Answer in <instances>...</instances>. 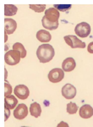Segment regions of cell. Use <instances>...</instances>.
<instances>
[{
	"label": "cell",
	"mask_w": 93,
	"mask_h": 127,
	"mask_svg": "<svg viewBox=\"0 0 93 127\" xmlns=\"http://www.w3.org/2000/svg\"><path fill=\"white\" fill-rule=\"evenodd\" d=\"M57 10H59V11H67V10H69L70 8H71V5L70 4H55L54 7Z\"/></svg>",
	"instance_id": "obj_21"
},
{
	"label": "cell",
	"mask_w": 93,
	"mask_h": 127,
	"mask_svg": "<svg viewBox=\"0 0 93 127\" xmlns=\"http://www.w3.org/2000/svg\"><path fill=\"white\" fill-rule=\"evenodd\" d=\"M4 31L8 35L13 34L14 32V31L17 28V23L16 21L13 19H9V18H7V19L4 20Z\"/></svg>",
	"instance_id": "obj_11"
},
{
	"label": "cell",
	"mask_w": 93,
	"mask_h": 127,
	"mask_svg": "<svg viewBox=\"0 0 93 127\" xmlns=\"http://www.w3.org/2000/svg\"><path fill=\"white\" fill-rule=\"evenodd\" d=\"M21 127H28V126H21Z\"/></svg>",
	"instance_id": "obj_27"
},
{
	"label": "cell",
	"mask_w": 93,
	"mask_h": 127,
	"mask_svg": "<svg viewBox=\"0 0 93 127\" xmlns=\"http://www.w3.org/2000/svg\"><path fill=\"white\" fill-rule=\"evenodd\" d=\"M45 16H46V18L49 21L55 23V22L59 21L60 14H59V10H57L55 8H49L45 12Z\"/></svg>",
	"instance_id": "obj_9"
},
{
	"label": "cell",
	"mask_w": 93,
	"mask_h": 127,
	"mask_svg": "<svg viewBox=\"0 0 93 127\" xmlns=\"http://www.w3.org/2000/svg\"><path fill=\"white\" fill-rule=\"evenodd\" d=\"M74 32L78 36L81 38L87 37L91 33V26L86 22L79 23L74 28Z\"/></svg>",
	"instance_id": "obj_4"
},
{
	"label": "cell",
	"mask_w": 93,
	"mask_h": 127,
	"mask_svg": "<svg viewBox=\"0 0 93 127\" xmlns=\"http://www.w3.org/2000/svg\"><path fill=\"white\" fill-rule=\"evenodd\" d=\"M30 114H31V116L35 118H38L39 116L42 114V108H41V105L38 103L35 102V103H32L31 104L30 107Z\"/></svg>",
	"instance_id": "obj_15"
},
{
	"label": "cell",
	"mask_w": 93,
	"mask_h": 127,
	"mask_svg": "<svg viewBox=\"0 0 93 127\" xmlns=\"http://www.w3.org/2000/svg\"><path fill=\"white\" fill-rule=\"evenodd\" d=\"M28 114V108L26 104L20 103L17 105V107L14 110V116L19 120H24Z\"/></svg>",
	"instance_id": "obj_7"
},
{
	"label": "cell",
	"mask_w": 93,
	"mask_h": 127,
	"mask_svg": "<svg viewBox=\"0 0 93 127\" xmlns=\"http://www.w3.org/2000/svg\"><path fill=\"white\" fill-rule=\"evenodd\" d=\"M21 59V54L20 52L16 50L8 51L4 55L5 63L9 65H15L20 63Z\"/></svg>",
	"instance_id": "obj_2"
},
{
	"label": "cell",
	"mask_w": 93,
	"mask_h": 127,
	"mask_svg": "<svg viewBox=\"0 0 93 127\" xmlns=\"http://www.w3.org/2000/svg\"><path fill=\"white\" fill-rule=\"evenodd\" d=\"M66 110H67V113L69 114H74L77 112L78 110V107L74 103H72L70 102L67 104V108H66Z\"/></svg>",
	"instance_id": "obj_19"
},
{
	"label": "cell",
	"mask_w": 93,
	"mask_h": 127,
	"mask_svg": "<svg viewBox=\"0 0 93 127\" xmlns=\"http://www.w3.org/2000/svg\"><path fill=\"white\" fill-rule=\"evenodd\" d=\"M14 95L20 100H26L30 95L29 88L25 85H18L16 86L14 90Z\"/></svg>",
	"instance_id": "obj_6"
},
{
	"label": "cell",
	"mask_w": 93,
	"mask_h": 127,
	"mask_svg": "<svg viewBox=\"0 0 93 127\" xmlns=\"http://www.w3.org/2000/svg\"><path fill=\"white\" fill-rule=\"evenodd\" d=\"M30 9H31L32 10H34L36 13H41V12H43L46 9V5L42 4V5H33L31 4L30 5Z\"/></svg>",
	"instance_id": "obj_20"
},
{
	"label": "cell",
	"mask_w": 93,
	"mask_h": 127,
	"mask_svg": "<svg viewBox=\"0 0 93 127\" xmlns=\"http://www.w3.org/2000/svg\"><path fill=\"white\" fill-rule=\"evenodd\" d=\"M79 114L83 119H89L93 116V108L89 104H84L82 107H80Z\"/></svg>",
	"instance_id": "obj_10"
},
{
	"label": "cell",
	"mask_w": 93,
	"mask_h": 127,
	"mask_svg": "<svg viewBox=\"0 0 93 127\" xmlns=\"http://www.w3.org/2000/svg\"><path fill=\"white\" fill-rule=\"evenodd\" d=\"M36 38L39 42H44V43H47V42H50L52 39V36L51 34L49 33L46 30H40L36 32Z\"/></svg>",
	"instance_id": "obj_13"
},
{
	"label": "cell",
	"mask_w": 93,
	"mask_h": 127,
	"mask_svg": "<svg viewBox=\"0 0 93 127\" xmlns=\"http://www.w3.org/2000/svg\"><path fill=\"white\" fill-rule=\"evenodd\" d=\"M65 42L67 43L71 48H86V43L80 40L77 36H73V35H68L63 37Z\"/></svg>",
	"instance_id": "obj_3"
},
{
	"label": "cell",
	"mask_w": 93,
	"mask_h": 127,
	"mask_svg": "<svg viewBox=\"0 0 93 127\" xmlns=\"http://www.w3.org/2000/svg\"><path fill=\"white\" fill-rule=\"evenodd\" d=\"M4 87H5V93H4L5 97H8V96L11 95V93H12V87H11V86H10L9 84L8 83V81H6V80H5Z\"/></svg>",
	"instance_id": "obj_22"
},
{
	"label": "cell",
	"mask_w": 93,
	"mask_h": 127,
	"mask_svg": "<svg viewBox=\"0 0 93 127\" xmlns=\"http://www.w3.org/2000/svg\"><path fill=\"white\" fill-rule=\"evenodd\" d=\"M62 95L68 100L73 99L76 96V88L71 84H65L62 87Z\"/></svg>",
	"instance_id": "obj_8"
},
{
	"label": "cell",
	"mask_w": 93,
	"mask_h": 127,
	"mask_svg": "<svg viewBox=\"0 0 93 127\" xmlns=\"http://www.w3.org/2000/svg\"><path fill=\"white\" fill-rule=\"evenodd\" d=\"M7 40H8V34L5 32V39H4V41H5V42H7Z\"/></svg>",
	"instance_id": "obj_26"
},
{
	"label": "cell",
	"mask_w": 93,
	"mask_h": 127,
	"mask_svg": "<svg viewBox=\"0 0 93 127\" xmlns=\"http://www.w3.org/2000/svg\"><path fill=\"white\" fill-rule=\"evenodd\" d=\"M18 11V9L15 5L13 4H5L4 6V15L5 16H13L15 15Z\"/></svg>",
	"instance_id": "obj_17"
},
{
	"label": "cell",
	"mask_w": 93,
	"mask_h": 127,
	"mask_svg": "<svg viewBox=\"0 0 93 127\" xmlns=\"http://www.w3.org/2000/svg\"><path fill=\"white\" fill-rule=\"evenodd\" d=\"M42 26L47 30H56L58 27H59V21L55 22V23H53V22L49 21L46 18V16H43L42 20Z\"/></svg>",
	"instance_id": "obj_16"
},
{
	"label": "cell",
	"mask_w": 93,
	"mask_h": 127,
	"mask_svg": "<svg viewBox=\"0 0 93 127\" xmlns=\"http://www.w3.org/2000/svg\"><path fill=\"white\" fill-rule=\"evenodd\" d=\"M75 66V60L73 58H67L63 60V64H62V69L64 72H70V71L74 70Z\"/></svg>",
	"instance_id": "obj_12"
},
{
	"label": "cell",
	"mask_w": 93,
	"mask_h": 127,
	"mask_svg": "<svg viewBox=\"0 0 93 127\" xmlns=\"http://www.w3.org/2000/svg\"><path fill=\"white\" fill-rule=\"evenodd\" d=\"M57 127H69V126L68 123H66L64 121H61V122H59V124L58 125Z\"/></svg>",
	"instance_id": "obj_24"
},
{
	"label": "cell",
	"mask_w": 93,
	"mask_h": 127,
	"mask_svg": "<svg viewBox=\"0 0 93 127\" xmlns=\"http://www.w3.org/2000/svg\"><path fill=\"white\" fill-rule=\"evenodd\" d=\"M18 104V100L13 95H9L8 97H5L4 100V105L6 108H9V109H14L17 107Z\"/></svg>",
	"instance_id": "obj_14"
},
{
	"label": "cell",
	"mask_w": 93,
	"mask_h": 127,
	"mask_svg": "<svg viewBox=\"0 0 93 127\" xmlns=\"http://www.w3.org/2000/svg\"><path fill=\"white\" fill-rule=\"evenodd\" d=\"M13 50H16V51H18V52H20V54H21L22 59L26 58V48H25V47L23 46V44L20 43V42H15V43L13 45Z\"/></svg>",
	"instance_id": "obj_18"
},
{
	"label": "cell",
	"mask_w": 93,
	"mask_h": 127,
	"mask_svg": "<svg viewBox=\"0 0 93 127\" xmlns=\"http://www.w3.org/2000/svg\"><path fill=\"white\" fill-rule=\"evenodd\" d=\"M64 77V71L60 68H55L49 71L48 80L53 83L60 82Z\"/></svg>",
	"instance_id": "obj_5"
},
{
	"label": "cell",
	"mask_w": 93,
	"mask_h": 127,
	"mask_svg": "<svg viewBox=\"0 0 93 127\" xmlns=\"http://www.w3.org/2000/svg\"><path fill=\"white\" fill-rule=\"evenodd\" d=\"M87 51L90 54H93V42L89 43V45L87 46Z\"/></svg>",
	"instance_id": "obj_23"
},
{
	"label": "cell",
	"mask_w": 93,
	"mask_h": 127,
	"mask_svg": "<svg viewBox=\"0 0 93 127\" xmlns=\"http://www.w3.org/2000/svg\"><path fill=\"white\" fill-rule=\"evenodd\" d=\"M55 51L53 46L50 44H42L36 50V56L41 63H48L53 59Z\"/></svg>",
	"instance_id": "obj_1"
},
{
	"label": "cell",
	"mask_w": 93,
	"mask_h": 127,
	"mask_svg": "<svg viewBox=\"0 0 93 127\" xmlns=\"http://www.w3.org/2000/svg\"><path fill=\"white\" fill-rule=\"evenodd\" d=\"M9 115H10V109L5 108V121L9 119Z\"/></svg>",
	"instance_id": "obj_25"
}]
</instances>
